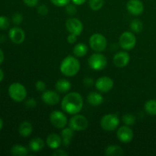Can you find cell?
Here are the masks:
<instances>
[{
  "instance_id": "obj_1",
  "label": "cell",
  "mask_w": 156,
  "mask_h": 156,
  "mask_svg": "<svg viewBox=\"0 0 156 156\" xmlns=\"http://www.w3.org/2000/svg\"><path fill=\"white\" fill-rule=\"evenodd\" d=\"M62 109L71 115L79 114L83 108V98L78 92H70L64 96L61 102Z\"/></svg>"
},
{
  "instance_id": "obj_2",
  "label": "cell",
  "mask_w": 156,
  "mask_h": 156,
  "mask_svg": "<svg viewBox=\"0 0 156 156\" xmlns=\"http://www.w3.org/2000/svg\"><path fill=\"white\" fill-rule=\"evenodd\" d=\"M59 69L63 76L66 77H73L80 70V62L77 58L73 56H68L62 61Z\"/></svg>"
},
{
  "instance_id": "obj_3",
  "label": "cell",
  "mask_w": 156,
  "mask_h": 156,
  "mask_svg": "<svg viewBox=\"0 0 156 156\" xmlns=\"http://www.w3.org/2000/svg\"><path fill=\"white\" fill-rule=\"evenodd\" d=\"M9 94L15 102H21L27 97V90L22 84L14 82L9 85Z\"/></svg>"
},
{
  "instance_id": "obj_4",
  "label": "cell",
  "mask_w": 156,
  "mask_h": 156,
  "mask_svg": "<svg viewBox=\"0 0 156 156\" xmlns=\"http://www.w3.org/2000/svg\"><path fill=\"white\" fill-rule=\"evenodd\" d=\"M88 63L91 69L95 70V71H101L107 66L108 59L105 55L97 52L89 56L88 59Z\"/></svg>"
},
{
  "instance_id": "obj_5",
  "label": "cell",
  "mask_w": 156,
  "mask_h": 156,
  "mask_svg": "<svg viewBox=\"0 0 156 156\" xmlns=\"http://www.w3.org/2000/svg\"><path fill=\"white\" fill-rule=\"evenodd\" d=\"M100 125L105 131H114L120 125V118L115 114H106L101 118Z\"/></svg>"
},
{
  "instance_id": "obj_6",
  "label": "cell",
  "mask_w": 156,
  "mask_h": 156,
  "mask_svg": "<svg viewBox=\"0 0 156 156\" xmlns=\"http://www.w3.org/2000/svg\"><path fill=\"white\" fill-rule=\"evenodd\" d=\"M89 45L95 52H103L108 46V41L103 34L99 33L93 34L89 38Z\"/></svg>"
},
{
  "instance_id": "obj_7",
  "label": "cell",
  "mask_w": 156,
  "mask_h": 156,
  "mask_svg": "<svg viewBox=\"0 0 156 156\" xmlns=\"http://www.w3.org/2000/svg\"><path fill=\"white\" fill-rule=\"evenodd\" d=\"M69 127L74 131H83L88 126V120L82 114H74L69 122Z\"/></svg>"
},
{
  "instance_id": "obj_8",
  "label": "cell",
  "mask_w": 156,
  "mask_h": 156,
  "mask_svg": "<svg viewBox=\"0 0 156 156\" xmlns=\"http://www.w3.org/2000/svg\"><path fill=\"white\" fill-rule=\"evenodd\" d=\"M136 44V38L132 32H123L119 37V44L123 50H132L135 47Z\"/></svg>"
},
{
  "instance_id": "obj_9",
  "label": "cell",
  "mask_w": 156,
  "mask_h": 156,
  "mask_svg": "<svg viewBox=\"0 0 156 156\" xmlns=\"http://www.w3.org/2000/svg\"><path fill=\"white\" fill-rule=\"evenodd\" d=\"M50 123L57 129H63L66 126L67 117L64 113L59 111H52L50 116Z\"/></svg>"
},
{
  "instance_id": "obj_10",
  "label": "cell",
  "mask_w": 156,
  "mask_h": 156,
  "mask_svg": "<svg viewBox=\"0 0 156 156\" xmlns=\"http://www.w3.org/2000/svg\"><path fill=\"white\" fill-rule=\"evenodd\" d=\"M66 27L69 34L79 36L83 30V24L78 18H70L66 21Z\"/></svg>"
},
{
  "instance_id": "obj_11",
  "label": "cell",
  "mask_w": 156,
  "mask_h": 156,
  "mask_svg": "<svg viewBox=\"0 0 156 156\" xmlns=\"http://www.w3.org/2000/svg\"><path fill=\"white\" fill-rule=\"evenodd\" d=\"M94 85L98 91L101 92H108L114 87V81L108 76H102L97 79Z\"/></svg>"
},
{
  "instance_id": "obj_12",
  "label": "cell",
  "mask_w": 156,
  "mask_h": 156,
  "mask_svg": "<svg viewBox=\"0 0 156 156\" xmlns=\"http://www.w3.org/2000/svg\"><path fill=\"white\" fill-rule=\"evenodd\" d=\"M117 136L119 141L123 143H128L133 139V131L129 126H120L117 132Z\"/></svg>"
},
{
  "instance_id": "obj_13",
  "label": "cell",
  "mask_w": 156,
  "mask_h": 156,
  "mask_svg": "<svg viewBox=\"0 0 156 156\" xmlns=\"http://www.w3.org/2000/svg\"><path fill=\"white\" fill-rule=\"evenodd\" d=\"M9 36L12 42L14 44H22L25 39V33L24 30L18 27H14L9 31Z\"/></svg>"
},
{
  "instance_id": "obj_14",
  "label": "cell",
  "mask_w": 156,
  "mask_h": 156,
  "mask_svg": "<svg viewBox=\"0 0 156 156\" xmlns=\"http://www.w3.org/2000/svg\"><path fill=\"white\" fill-rule=\"evenodd\" d=\"M126 9L133 15H140L144 11V5L141 0H129L126 3Z\"/></svg>"
},
{
  "instance_id": "obj_15",
  "label": "cell",
  "mask_w": 156,
  "mask_h": 156,
  "mask_svg": "<svg viewBox=\"0 0 156 156\" xmlns=\"http://www.w3.org/2000/svg\"><path fill=\"white\" fill-rule=\"evenodd\" d=\"M43 101L48 105H56L60 101V96L54 91H44L41 95Z\"/></svg>"
},
{
  "instance_id": "obj_16",
  "label": "cell",
  "mask_w": 156,
  "mask_h": 156,
  "mask_svg": "<svg viewBox=\"0 0 156 156\" xmlns=\"http://www.w3.org/2000/svg\"><path fill=\"white\" fill-rule=\"evenodd\" d=\"M130 59L129 53L126 52L121 51L116 53L113 57V62L114 65L119 68H123L128 65Z\"/></svg>"
},
{
  "instance_id": "obj_17",
  "label": "cell",
  "mask_w": 156,
  "mask_h": 156,
  "mask_svg": "<svg viewBox=\"0 0 156 156\" xmlns=\"http://www.w3.org/2000/svg\"><path fill=\"white\" fill-rule=\"evenodd\" d=\"M62 143V138L56 133H51L48 135V136L47 137V140H46V144L47 145V146L54 150L59 149Z\"/></svg>"
},
{
  "instance_id": "obj_18",
  "label": "cell",
  "mask_w": 156,
  "mask_h": 156,
  "mask_svg": "<svg viewBox=\"0 0 156 156\" xmlns=\"http://www.w3.org/2000/svg\"><path fill=\"white\" fill-rule=\"evenodd\" d=\"M74 136V130L71 127H65L61 132L62 144L65 146H69Z\"/></svg>"
},
{
  "instance_id": "obj_19",
  "label": "cell",
  "mask_w": 156,
  "mask_h": 156,
  "mask_svg": "<svg viewBox=\"0 0 156 156\" xmlns=\"http://www.w3.org/2000/svg\"><path fill=\"white\" fill-rule=\"evenodd\" d=\"M87 101H88V104L92 106H98L103 103L104 98L100 93L92 91L88 94V97H87Z\"/></svg>"
},
{
  "instance_id": "obj_20",
  "label": "cell",
  "mask_w": 156,
  "mask_h": 156,
  "mask_svg": "<svg viewBox=\"0 0 156 156\" xmlns=\"http://www.w3.org/2000/svg\"><path fill=\"white\" fill-rule=\"evenodd\" d=\"M56 91L60 93H66L71 89V82L66 79H60L56 82L55 85Z\"/></svg>"
},
{
  "instance_id": "obj_21",
  "label": "cell",
  "mask_w": 156,
  "mask_h": 156,
  "mask_svg": "<svg viewBox=\"0 0 156 156\" xmlns=\"http://www.w3.org/2000/svg\"><path fill=\"white\" fill-rule=\"evenodd\" d=\"M44 146H45V143L44 140L40 137L32 139L29 143V149L34 152H38L41 151L44 148Z\"/></svg>"
},
{
  "instance_id": "obj_22",
  "label": "cell",
  "mask_w": 156,
  "mask_h": 156,
  "mask_svg": "<svg viewBox=\"0 0 156 156\" xmlns=\"http://www.w3.org/2000/svg\"><path fill=\"white\" fill-rule=\"evenodd\" d=\"M33 126L28 121H23L18 127V133L23 137H27L32 133Z\"/></svg>"
},
{
  "instance_id": "obj_23",
  "label": "cell",
  "mask_w": 156,
  "mask_h": 156,
  "mask_svg": "<svg viewBox=\"0 0 156 156\" xmlns=\"http://www.w3.org/2000/svg\"><path fill=\"white\" fill-rule=\"evenodd\" d=\"M105 153L107 156H120L123 155V150L120 146L111 145L105 149Z\"/></svg>"
},
{
  "instance_id": "obj_24",
  "label": "cell",
  "mask_w": 156,
  "mask_h": 156,
  "mask_svg": "<svg viewBox=\"0 0 156 156\" xmlns=\"http://www.w3.org/2000/svg\"><path fill=\"white\" fill-rule=\"evenodd\" d=\"M88 47L85 44L79 43L77 44L73 48V53L76 57H82L88 53Z\"/></svg>"
},
{
  "instance_id": "obj_25",
  "label": "cell",
  "mask_w": 156,
  "mask_h": 156,
  "mask_svg": "<svg viewBox=\"0 0 156 156\" xmlns=\"http://www.w3.org/2000/svg\"><path fill=\"white\" fill-rule=\"evenodd\" d=\"M11 153L14 156H26L28 154V149L21 145H15L11 149Z\"/></svg>"
},
{
  "instance_id": "obj_26",
  "label": "cell",
  "mask_w": 156,
  "mask_h": 156,
  "mask_svg": "<svg viewBox=\"0 0 156 156\" xmlns=\"http://www.w3.org/2000/svg\"><path fill=\"white\" fill-rule=\"evenodd\" d=\"M145 111L149 115H156V100L151 99L147 101L144 105Z\"/></svg>"
},
{
  "instance_id": "obj_27",
  "label": "cell",
  "mask_w": 156,
  "mask_h": 156,
  "mask_svg": "<svg viewBox=\"0 0 156 156\" xmlns=\"http://www.w3.org/2000/svg\"><path fill=\"white\" fill-rule=\"evenodd\" d=\"M129 27L132 31L135 33H140L143 29V24L142 21L139 19H134L131 21Z\"/></svg>"
},
{
  "instance_id": "obj_28",
  "label": "cell",
  "mask_w": 156,
  "mask_h": 156,
  "mask_svg": "<svg viewBox=\"0 0 156 156\" xmlns=\"http://www.w3.org/2000/svg\"><path fill=\"white\" fill-rule=\"evenodd\" d=\"M104 0H88V5L93 11H98L103 7Z\"/></svg>"
},
{
  "instance_id": "obj_29",
  "label": "cell",
  "mask_w": 156,
  "mask_h": 156,
  "mask_svg": "<svg viewBox=\"0 0 156 156\" xmlns=\"http://www.w3.org/2000/svg\"><path fill=\"white\" fill-rule=\"evenodd\" d=\"M122 120H123V122L124 123L125 125H126V126H131V125L135 123L136 117L133 114H126L123 116Z\"/></svg>"
},
{
  "instance_id": "obj_30",
  "label": "cell",
  "mask_w": 156,
  "mask_h": 156,
  "mask_svg": "<svg viewBox=\"0 0 156 156\" xmlns=\"http://www.w3.org/2000/svg\"><path fill=\"white\" fill-rule=\"evenodd\" d=\"M9 25H10V21L9 18L3 15L0 16V30H6L9 28Z\"/></svg>"
},
{
  "instance_id": "obj_31",
  "label": "cell",
  "mask_w": 156,
  "mask_h": 156,
  "mask_svg": "<svg viewBox=\"0 0 156 156\" xmlns=\"http://www.w3.org/2000/svg\"><path fill=\"white\" fill-rule=\"evenodd\" d=\"M65 7H66V12L68 15H76V12H77L76 5L69 4H69L67 5H66Z\"/></svg>"
},
{
  "instance_id": "obj_32",
  "label": "cell",
  "mask_w": 156,
  "mask_h": 156,
  "mask_svg": "<svg viewBox=\"0 0 156 156\" xmlns=\"http://www.w3.org/2000/svg\"><path fill=\"white\" fill-rule=\"evenodd\" d=\"M23 15H21L19 12H17V13H15L12 16V21H13L14 24H17V25H19L20 24H21V22L23 21Z\"/></svg>"
},
{
  "instance_id": "obj_33",
  "label": "cell",
  "mask_w": 156,
  "mask_h": 156,
  "mask_svg": "<svg viewBox=\"0 0 156 156\" xmlns=\"http://www.w3.org/2000/svg\"><path fill=\"white\" fill-rule=\"evenodd\" d=\"M71 0H50L52 4L58 7H65L69 3Z\"/></svg>"
},
{
  "instance_id": "obj_34",
  "label": "cell",
  "mask_w": 156,
  "mask_h": 156,
  "mask_svg": "<svg viewBox=\"0 0 156 156\" xmlns=\"http://www.w3.org/2000/svg\"><path fill=\"white\" fill-rule=\"evenodd\" d=\"M49 12V9L46 5H41L38 6L37 8V13L40 15H42V16H45L48 14Z\"/></svg>"
},
{
  "instance_id": "obj_35",
  "label": "cell",
  "mask_w": 156,
  "mask_h": 156,
  "mask_svg": "<svg viewBox=\"0 0 156 156\" xmlns=\"http://www.w3.org/2000/svg\"><path fill=\"white\" fill-rule=\"evenodd\" d=\"M35 87H36L37 90L39 91H44L47 88V85L44 81L39 80L35 83Z\"/></svg>"
},
{
  "instance_id": "obj_36",
  "label": "cell",
  "mask_w": 156,
  "mask_h": 156,
  "mask_svg": "<svg viewBox=\"0 0 156 156\" xmlns=\"http://www.w3.org/2000/svg\"><path fill=\"white\" fill-rule=\"evenodd\" d=\"M24 105L28 109H33V108H34L37 106V101L35 99L30 98L24 102Z\"/></svg>"
},
{
  "instance_id": "obj_37",
  "label": "cell",
  "mask_w": 156,
  "mask_h": 156,
  "mask_svg": "<svg viewBox=\"0 0 156 156\" xmlns=\"http://www.w3.org/2000/svg\"><path fill=\"white\" fill-rule=\"evenodd\" d=\"M24 4L28 7H35L38 5L39 0H23Z\"/></svg>"
},
{
  "instance_id": "obj_38",
  "label": "cell",
  "mask_w": 156,
  "mask_h": 156,
  "mask_svg": "<svg viewBox=\"0 0 156 156\" xmlns=\"http://www.w3.org/2000/svg\"><path fill=\"white\" fill-rule=\"evenodd\" d=\"M52 155L54 156H66L68 155V153L66 151H64L63 149H55V151L53 152Z\"/></svg>"
},
{
  "instance_id": "obj_39",
  "label": "cell",
  "mask_w": 156,
  "mask_h": 156,
  "mask_svg": "<svg viewBox=\"0 0 156 156\" xmlns=\"http://www.w3.org/2000/svg\"><path fill=\"white\" fill-rule=\"evenodd\" d=\"M83 82H84V85H85V86L87 87H91L93 85H94V80H93L90 77H86L83 80Z\"/></svg>"
},
{
  "instance_id": "obj_40",
  "label": "cell",
  "mask_w": 156,
  "mask_h": 156,
  "mask_svg": "<svg viewBox=\"0 0 156 156\" xmlns=\"http://www.w3.org/2000/svg\"><path fill=\"white\" fill-rule=\"evenodd\" d=\"M77 41V35L73 34H70L68 37H67V41L69 44H74Z\"/></svg>"
},
{
  "instance_id": "obj_41",
  "label": "cell",
  "mask_w": 156,
  "mask_h": 156,
  "mask_svg": "<svg viewBox=\"0 0 156 156\" xmlns=\"http://www.w3.org/2000/svg\"><path fill=\"white\" fill-rule=\"evenodd\" d=\"M71 1L76 5H83L86 2V0H71Z\"/></svg>"
},
{
  "instance_id": "obj_42",
  "label": "cell",
  "mask_w": 156,
  "mask_h": 156,
  "mask_svg": "<svg viewBox=\"0 0 156 156\" xmlns=\"http://www.w3.org/2000/svg\"><path fill=\"white\" fill-rule=\"evenodd\" d=\"M4 53H3L2 50L0 49V65H1L3 62V61H4Z\"/></svg>"
},
{
  "instance_id": "obj_43",
  "label": "cell",
  "mask_w": 156,
  "mask_h": 156,
  "mask_svg": "<svg viewBox=\"0 0 156 156\" xmlns=\"http://www.w3.org/2000/svg\"><path fill=\"white\" fill-rule=\"evenodd\" d=\"M3 79H4V73H3L2 70L0 69V82H2V81L3 80Z\"/></svg>"
},
{
  "instance_id": "obj_44",
  "label": "cell",
  "mask_w": 156,
  "mask_h": 156,
  "mask_svg": "<svg viewBox=\"0 0 156 156\" xmlns=\"http://www.w3.org/2000/svg\"><path fill=\"white\" fill-rule=\"evenodd\" d=\"M2 127H3V120L0 118V130L2 129Z\"/></svg>"
}]
</instances>
